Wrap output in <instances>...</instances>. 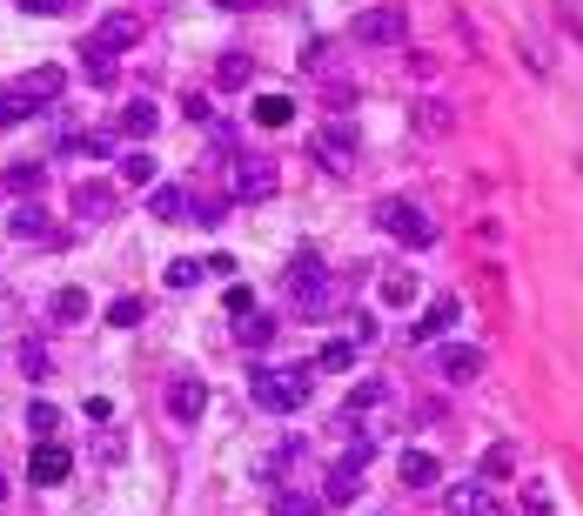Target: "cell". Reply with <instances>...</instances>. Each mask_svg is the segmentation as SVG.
<instances>
[{"label": "cell", "instance_id": "cell-1", "mask_svg": "<svg viewBox=\"0 0 583 516\" xmlns=\"http://www.w3.org/2000/svg\"><path fill=\"white\" fill-rule=\"evenodd\" d=\"M309 389H315L309 362H275V369H255V382H248L255 409H269V416H295V409L309 403Z\"/></svg>", "mask_w": 583, "mask_h": 516}, {"label": "cell", "instance_id": "cell-2", "mask_svg": "<svg viewBox=\"0 0 583 516\" xmlns=\"http://www.w3.org/2000/svg\"><path fill=\"white\" fill-rule=\"evenodd\" d=\"M356 155H362V135L349 114H336V121H322L309 141V161L322 168V175H356Z\"/></svg>", "mask_w": 583, "mask_h": 516}, {"label": "cell", "instance_id": "cell-3", "mask_svg": "<svg viewBox=\"0 0 583 516\" xmlns=\"http://www.w3.org/2000/svg\"><path fill=\"white\" fill-rule=\"evenodd\" d=\"M282 289H289V302H295V315L302 322H322V309H329V269H322V255H295L289 262V275H282Z\"/></svg>", "mask_w": 583, "mask_h": 516}, {"label": "cell", "instance_id": "cell-4", "mask_svg": "<svg viewBox=\"0 0 583 516\" xmlns=\"http://www.w3.org/2000/svg\"><path fill=\"white\" fill-rule=\"evenodd\" d=\"M376 228H382V235H396L403 248H429V242H436V222H429L416 202H403V195L376 202Z\"/></svg>", "mask_w": 583, "mask_h": 516}, {"label": "cell", "instance_id": "cell-5", "mask_svg": "<svg viewBox=\"0 0 583 516\" xmlns=\"http://www.w3.org/2000/svg\"><path fill=\"white\" fill-rule=\"evenodd\" d=\"M403 34H409V14L396 7V0L362 7L356 21H349V41H356V47H403Z\"/></svg>", "mask_w": 583, "mask_h": 516}, {"label": "cell", "instance_id": "cell-6", "mask_svg": "<svg viewBox=\"0 0 583 516\" xmlns=\"http://www.w3.org/2000/svg\"><path fill=\"white\" fill-rule=\"evenodd\" d=\"M362 470H369V449H349L342 463H329V470L315 476L322 503H329V510H336V503H356V496H362Z\"/></svg>", "mask_w": 583, "mask_h": 516}, {"label": "cell", "instance_id": "cell-7", "mask_svg": "<svg viewBox=\"0 0 583 516\" xmlns=\"http://www.w3.org/2000/svg\"><path fill=\"white\" fill-rule=\"evenodd\" d=\"M282 175H275V155H235V202H269Z\"/></svg>", "mask_w": 583, "mask_h": 516}, {"label": "cell", "instance_id": "cell-8", "mask_svg": "<svg viewBox=\"0 0 583 516\" xmlns=\"http://www.w3.org/2000/svg\"><path fill=\"white\" fill-rule=\"evenodd\" d=\"M141 41V14H101L88 34V54H101V61H114V54H128V47Z\"/></svg>", "mask_w": 583, "mask_h": 516}, {"label": "cell", "instance_id": "cell-9", "mask_svg": "<svg viewBox=\"0 0 583 516\" xmlns=\"http://www.w3.org/2000/svg\"><path fill=\"white\" fill-rule=\"evenodd\" d=\"M443 510L449 516H496V496H490L483 476H470V483H449L443 490Z\"/></svg>", "mask_w": 583, "mask_h": 516}, {"label": "cell", "instance_id": "cell-10", "mask_svg": "<svg viewBox=\"0 0 583 516\" xmlns=\"http://www.w3.org/2000/svg\"><path fill=\"white\" fill-rule=\"evenodd\" d=\"M168 416H175V423H202V416H208V382L202 376H175V389H168Z\"/></svg>", "mask_w": 583, "mask_h": 516}, {"label": "cell", "instance_id": "cell-11", "mask_svg": "<svg viewBox=\"0 0 583 516\" xmlns=\"http://www.w3.org/2000/svg\"><path fill=\"white\" fill-rule=\"evenodd\" d=\"M114 208H121V195H114V181H81V188H74V215H81V222H108Z\"/></svg>", "mask_w": 583, "mask_h": 516}, {"label": "cell", "instance_id": "cell-12", "mask_svg": "<svg viewBox=\"0 0 583 516\" xmlns=\"http://www.w3.org/2000/svg\"><path fill=\"white\" fill-rule=\"evenodd\" d=\"M27 476L41 483V490H54V483H68L74 476V456L61 443H34V463H27Z\"/></svg>", "mask_w": 583, "mask_h": 516}, {"label": "cell", "instance_id": "cell-13", "mask_svg": "<svg viewBox=\"0 0 583 516\" xmlns=\"http://www.w3.org/2000/svg\"><path fill=\"white\" fill-rule=\"evenodd\" d=\"M436 376H443V382H476V376H483V349H470V342L436 349Z\"/></svg>", "mask_w": 583, "mask_h": 516}, {"label": "cell", "instance_id": "cell-14", "mask_svg": "<svg viewBox=\"0 0 583 516\" xmlns=\"http://www.w3.org/2000/svg\"><path fill=\"white\" fill-rule=\"evenodd\" d=\"M14 88H21L27 101H41V108H47V101H61V94H68V68H27Z\"/></svg>", "mask_w": 583, "mask_h": 516}, {"label": "cell", "instance_id": "cell-15", "mask_svg": "<svg viewBox=\"0 0 583 516\" xmlns=\"http://www.w3.org/2000/svg\"><path fill=\"white\" fill-rule=\"evenodd\" d=\"M161 128V108L155 101H128V108L114 114V135H128V141H148Z\"/></svg>", "mask_w": 583, "mask_h": 516}, {"label": "cell", "instance_id": "cell-16", "mask_svg": "<svg viewBox=\"0 0 583 516\" xmlns=\"http://www.w3.org/2000/svg\"><path fill=\"white\" fill-rule=\"evenodd\" d=\"M396 476H403L409 490H436V483H443V463H436L429 449H403V463H396Z\"/></svg>", "mask_w": 583, "mask_h": 516}, {"label": "cell", "instance_id": "cell-17", "mask_svg": "<svg viewBox=\"0 0 583 516\" xmlns=\"http://www.w3.org/2000/svg\"><path fill=\"white\" fill-rule=\"evenodd\" d=\"M7 235H21V242H47V235H54V215H47L41 202H21L14 215H7Z\"/></svg>", "mask_w": 583, "mask_h": 516}, {"label": "cell", "instance_id": "cell-18", "mask_svg": "<svg viewBox=\"0 0 583 516\" xmlns=\"http://www.w3.org/2000/svg\"><path fill=\"white\" fill-rule=\"evenodd\" d=\"M148 215H155V222H181V215H188V188H181V181H155Z\"/></svg>", "mask_w": 583, "mask_h": 516}, {"label": "cell", "instance_id": "cell-19", "mask_svg": "<svg viewBox=\"0 0 583 516\" xmlns=\"http://www.w3.org/2000/svg\"><path fill=\"white\" fill-rule=\"evenodd\" d=\"M269 510L275 516H322V490H269Z\"/></svg>", "mask_w": 583, "mask_h": 516}, {"label": "cell", "instance_id": "cell-20", "mask_svg": "<svg viewBox=\"0 0 583 516\" xmlns=\"http://www.w3.org/2000/svg\"><path fill=\"white\" fill-rule=\"evenodd\" d=\"M449 322H456V295H436L423 315H416V342H436V336H449Z\"/></svg>", "mask_w": 583, "mask_h": 516}, {"label": "cell", "instance_id": "cell-21", "mask_svg": "<svg viewBox=\"0 0 583 516\" xmlns=\"http://www.w3.org/2000/svg\"><path fill=\"white\" fill-rule=\"evenodd\" d=\"M61 155H121V148H114V128H101V135L61 128Z\"/></svg>", "mask_w": 583, "mask_h": 516}, {"label": "cell", "instance_id": "cell-22", "mask_svg": "<svg viewBox=\"0 0 583 516\" xmlns=\"http://www.w3.org/2000/svg\"><path fill=\"white\" fill-rule=\"evenodd\" d=\"M235 342H242V349H262V342H275V315L242 309V315H235Z\"/></svg>", "mask_w": 583, "mask_h": 516}, {"label": "cell", "instance_id": "cell-23", "mask_svg": "<svg viewBox=\"0 0 583 516\" xmlns=\"http://www.w3.org/2000/svg\"><path fill=\"white\" fill-rule=\"evenodd\" d=\"M248 114H255V128H289V121H295V101H289V94H262Z\"/></svg>", "mask_w": 583, "mask_h": 516}, {"label": "cell", "instance_id": "cell-24", "mask_svg": "<svg viewBox=\"0 0 583 516\" xmlns=\"http://www.w3.org/2000/svg\"><path fill=\"white\" fill-rule=\"evenodd\" d=\"M47 315H54V329H74V322H88V289H61Z\"/></svg>", "mask_w": 583, "mask_h": 516}, {"label": "cell", "instance_id": "cell-25", "mask_svg": "<svg viewBox=\"0 0 583 516\" xmlns=\"http://www.w3.org/2000/svg\"><path fill=\"white\" fill-rule=\"evenodd\" d=\"M382 403H389V382H382V376H362L356 389H349V403H342V409H349V416H362V409H382Z\"/></svg>", "mask_w": 583, "mask_h": 516}, {"label": "cell", "instance_id": "cell-26", "mask_svg": "<svg viewBox=\"0 0 583 516\" xmlns=\"http://www.w3.org/2000/svg\"><path fill=\"white\" fill-rule=\"evenodd\" d=\"M14 362H21V376H27V382H47V369H54V362H47V342H41V336H27L21 349H14Z\"/></svg>", "mask_w": 583, "mask_h": 516}, {"label": "cell", "instance_id": "cell-27", "mask_svg": "<svg viewBox=\"0 0 583 516\" xmlns=\"http://www.w3.org/2000/svg\"><path fill=\"white\" fill-rule=\"evenodd\" d=\"M27 114H41V101H27L21 88H0V128H21Z\"/></svg>", "mask_w": 583, "mask_h": 516}, {"label": "cell", "instance_id": "cell-28", "mask_svg": "<svg viewBox=\"0 0 583 516\" xmlns=\"http://www.w3.org/2000/svg\"><path fill=\"white\" fill-rule=\"evenodd\" d=\"M382 302H389V309H409V302H416V275L389 269V275H382Z\"/></svg>", "mask_w": 583, "mask_h": 516}, {"label": "cell", "instance_id": "cell-29", "mask_svg": "<svg viewBox=\"0 0 583 516\" xmlns=\"http://www.w3.org/2000/svg\"><path fill=\"white\" fill-rule=\"evenodd\" d=\"M215 81H222V88H248V81H255V61H248V54H222V61H215Z\"/></svg>", "mask_w": 583, "mask_h": 516}, {"label": "cell", "instance_id": "cell-30", "mask_svg": "<svg viewBox=\"0 0 583 516\" xmlns=\"http://www.w3.org/2000/svg\"><path fill=\"white\" fill-rule=\"evenodd\" d=\"M510 470H516V449H510V443H490V449H483V470H476V476H483V483H503Z\"/></svg>", "mask_w": 583, "mask_h": 516}, {"label": "cell", "instance_id": "cell-31", "mask_svg": "<svg viewBox=\"0 0 583 516\" xmlns=\"http://www.w3.org/2000/svg\"><path fill=\"white\" fill-rule=\"evenodd\" d=\"M349 362H356V342H322V356H315L309 369H322V376H342Z\"/></svg>", "mask_w": 583, "mask_h": 516}, {"label": "cell", "instance_id": "cell-32", "mask_svg": "<svg viewBox=\"0 0 583 516\" xmlns=\"http://www.w3.org/2000/svg\"><path fill=\"white\" fill-rule=\"evenodd\" d=\"M41 175H47V161H14V168H7V188H14V195H27V188H41Z\"/></svg>", "mask_w": 583, "mask_h": 516}, {"label": "cell", "instance_id": "cell-33", "mask_svg": "<svg viewBox=\"0 0 583 516\" xmlns=\"http://www.w3.org/2000/svg\"><path fill=\"white\" fill-rule=\"evenodd\" d=\"M208 275V262H195V255H181V262H168V289H195Z\"/></svg>", "mask_w": 583, "mask_h": 516}, {"label": "cell", "instance_id": "cell-34", "mask_svg": "<svg viewBox=\"0 0 583 516\" xmlns=\"http://www.w3.org/2000/svg\"><path fill=\"white\" fill-rule=\"evenodd\" d=\"M141 315H148V309H141V295H121V302H108V322H114V329H141Z\"/></svg>", "mask_w": 583, "mask_h": 516}, {"label": "cell", "instance_id": "cell-35", "mask_svg": "<svg viewBox=\"0 0 583 516\" xmlns=\"http://www.w3.org/2000/svg\"><path fill=\"white\" fill-rule=\"evenodd\" d=\"M54 423H61V409H54V403H27V429H34L41 443H54Z\"/></svg>", "mask_w": 583, "mask_h": 516}, {"label": "cell", "instance_id": "cell-36", "mask_svg": "<svg viewBox=\"0 0 583 516\" xmlns=\"http://www.w3.org/2000/svg\"><path fill=\"white\" fill-rule=\"evenodd\" d=\"M94 456H101V463H121V456H128V436L101 423V436H94Z\"/></svg>", "mask_w": 583, "mask_h": 516}, {"label": "cell", "instance_id": "cell-37", "mask_svg": "<svg viewBox=\"0 0 583 516\" xmlns=\"http://www.w3.org/2000/svg\"><path fill=\"white\" fill-rule=\"evenodd\" d=\"M449 121H456V114H449L443 101H416V128H429V135H443Z\"/></svg>", "mask_w": 583, "mask_h": 516}, {"label": "cell", "instance_id": "cell-38", "mask_svg": "<svg viewBox=\"0 0 583 516\" xmlns=\"http://www.w3.org/2000/svg\"><path fill=\"white\" fill-rule=\"evenodd\" d=\"M121 181L148 188V181H155V155H121Z\"/></svg>", "mask_w": 583, "mask_h": 516}, {"label": "cell", "instance_id": "cell-39", "mask_svg": "<svg viewBox=\"0 0 583 516\" xmlns=\"http://www.w3.org/2000/svg\"><path fill=\"white\" fill-rule=\"evenodd\" d=\"M188 215H195L202 228H222L228 222V202H222V195H208V202H188Z\"/></svg>", "mask_w": 583, "mask_h": 516}, {"label": "cell", "instance_id": "cell-40", "mask_svg": "<svg viewBox=\"0 0 583 516\" xmlns=\"http://www.w3.org/2000/svg\"><path fill=\"white\" fill-rule=\"evenodd\" d=\"M302 68H309V74H329V68H336V41H309Z\"/></svg>", "mask_w": 583, "mask_h": 516}, {"label": "cell", "instance_id": "cell-41", "mask_svg": "<svg viewBox=\"0 0 583 516\" xmlns=\"http://www.w3.org/2000/svg\"><path fill=\"white\" fill-rule=\"evenodd\" d=\"M81 74H88V81H108L114 61H101V54H81Z\"/></svg>", "mask_w": 583, "mask_h": 516}, {"label": "cell", "instance_id": "cell-42", "mask_svg": "<svg viewBox=\"0 0 583 516\" xmlns=\"http://www.w3.org/2000/svg\"><path fill=\"white\" fill-rule=\"evenodd\" d=\"M21 7H27V14H68L74 0H21Z\"/></svg>", "mask_w": 583, "mask_h": 516}, {"label": "cell", "instance_id": "cell-43", "mask_svg": "<svg viewBox=\"0 0 583 516\" xmlns=\"http://www.w3.org/2000/svg\"><path fill=\"white\" fill-rule=\"evenodd\" d=\"M0 503H7V470H0Z\"/></svg>", "mask_w": 583, "mask_h": 516}, {"label": "cell", "instance_id": "cell-44", "mask_svg": "<svg viewBox=\"0 0 583 516\" xmlns=\"http://www.w3.org/2000/svg\"><path fill=\"white\" fill-rule=\"evenodd\" d=\"M222 7H248V0H222Z\"/></svg>", "mask_w": 583, "mask_h": 516}]
</instances>
